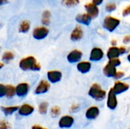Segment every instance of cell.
<instances>
[{
    "instance_id": "1",
    "label": "cell",
    "mask_w": 130,
    "mask_h": 129,
    "mask_svg": "<svg viewBox=\"0 0 130 129\" xmlns=\"http://www.w3.org/2000/svg\"><path fill=\"white\" fill-rule=\"evenodd\" d=\"M19 68L23 71H39L41 69L40 64L37 62L35 57L29 56L21 59L19 62Z\"/></svg>"
},
{
    "instance_id": "2",
    "label": "cell",
    "mask_w": 130,
    "mask_h": 129,
    "mask_svg": "<svg viewBox=\"0 0 130 129\" xmlns=\"http://www.w3.org/2000/svg\"><path fill=\"white\" fill-rule=\"evenodd\" d=\"M88 94L92 99H94L96 101L104 100L107 97V91L104 90L101 87V84L98 83H94L90 87Z\"/></svg>"
},
{
    "instance_id": "3",
    "label": "cell",
    "mask_w": 130,
    "mask_h": 129,
    "mask_svg": "<svg viewBox=\"0 0 130 129\" xmlns=\"http://www.w3.org/2000/svg\"><path fill=\"white\" fill-rule=\"evenodd\" d=\"M120 21L119 19L111 16H107L104 20L103 27L107 30L110 32H113L120 25Z\"/></svg>"
},
{
    "instance_id": "4",
    "label": "cell",
    "mask_w": 130,
    "mask_h": 129,
    "mask_svg": "<svg viewBox=\"0 0 130 129\" xmlns=\"http://www.w3.org/2000/svg\"><path fill=\"white\" fill-rule=\"evenodd\" d=\"M126 52V48L124 46H111L109 48L107 52V57L108 59H118L121 55H123Z\"/></svg>"
},
{
    "instance_id": "5",
    "label": "cell",
    "mask_w": 130,
    "mask_h": 129,
    "mask_svg": "<svg viewBox=\"0 0 130 129\" xmlns=\"http://www.w3.org/2000/svg\"><path fill=\"white\" fill-rule=\"evenodd\" d=\"M118 105V100L117 98V94L114 93L112 88L110 89L107 95V106L111 110H114Z\"/></svg>"
},
{
    "instance_id": "6",
    "label": "cell",
    "mask_w": 130,
    "mask_h": 129,
    "mask_svg": "<svg viewBox=\"0 0 130 129\" xmlns=\"http://www.w3.org/2000/svg\"><path fill=\"white\" fill-rule=\"evenodd\" d=\"M74 122H75V119L72 116L65 115L59 119V122H58V125L60 128H70L74 125Z\"/></svg>"
},
{
    "instance_id": "7",
    "label": "cell",
    "mask_w": 130,
    "mask_h": 129,
    "mask_svg": "<svg viewBox=\"0 0 130 129\" xmlns=\"http://www.w3.org/2000/svg\"><path fill=\"white\" fill-rule=\"evenodd\" d=\"M49 34V29L46 27H38L34 28L32 33V36L35 40H41L45 39Z\"/></svg>"
},
{
    "instance_id": "8",
    "label": "cell",
    "mask_w": 130,
    "mask_h": 129,
    "mask_svg": "<svg viewBox=\"0 0 130 129\" xmlns=\"http://www.w3.org/2000/svg\"><path fill=\"white\" fill-rule=\"evenodd\" d=\"M82 56H83V53L82 51L78 49H73L67 55L66 59L69 63L74 64V63H78L79 62H81Z\"/></svg>"
},
{
    "instance_id": "9",
    "label": "cell",
    "mask_w": 130,
    "mask_h": 129,
    "mask_svg": "<svg viewBox=\"0 0 130 129\" xmlns=\"http://www.w3.org/2000/svg\"><path fill=\"white\" fill-rule=\"evenodd\" d=\"M50 89V83L46 80H41L34 90V94L37 95L46 94Z\"/></svg>"
},
{
    "instance_id": "10",
    "label": "cell",
    "mask_w": 130,
    "mask_h": 129,
    "mask_svg": "<svg viewBox=\"0 0 130 129\" xmlns=\"http://www.w3.org/2000/svg\"><path fill=\"white\" fill-rule=\"evenodd\" d=\"M47 81L51 84H56L62 78V73L58 70H51L46 73Z\"/></svg>"
},
{
    "instance_id": "11",
    "label": "cell",
    "mask_w": 130,
    "mask_h": 129,
    "mask_svg": "<svg viewBox=\"0 0 130 129\" xmlns=\"http://www.w3.org/2000/svg\"><path fill=\"white\" fill-rule=\"evenodd\" d=\"M29 90H30V85H29V84H27L26 82L20 83L15 87L16 96H18V97H21V98L26 97L28 94Z\"/></svg>"
},
{
    "instance_id": "12",
    "label": "cell",
    "mask_w": 130,
    "mask_h": 129,
    "mask_svg": "<svg viewBox=\"0 0 130 129\" xmlns=\"http://www.w3.org/2000/svg\"><path fill=\"white\" fill-rule=\"evenodd\" d=\"M112 89L113 90L114 93L118 95V94H121L123 93L126 92L129 89V84L121 81H115Z\"/></svg>"
},
{
    "instance_id": "13",
    "label": "cell",
    "mask_w": 130,
    "mask_h": 129,
    "mask_svg": "<svg viewBox=\"0 0 130 129\" xmlns=\"http://www.w3.org/2000/svg\"><path fill=\"white\" fill-rule=\"evenodd\" d=\"M104 56V52L102 50V49H101L99 47H94L91 51L89 59L91 62H97L102 60Z\"/></svg>"
},
{
    "instance_id": "14",
    "label": "cell",
    "mask_w": 130,
    "mask_h": 129,
    "mask_svg": "<svg viewBox=\"0 0 130 129\" xmlns=\"http://www.w3.org/2000/svg\"><path fill=\"white\" fill-rule=\"evenodd\" d=\"M34 107L28 103H24L21 106H19L18 113L21 116H29L32 115L34 112Z\"/></svg>"
},
{
    "instance_id": "15",
    "label": "cell",
    "mask_w": 130,
    "mask_h": 129,
    "mask_svg": "<svg viewBox=\"0 0 130 129\" xmlns=\"http://www.w3.org/2000/svg\"><path fill=\"white\" fill-rule=\"evenodd\" d=\"M100 114V109L98 106H93L89 107L85 112V117L88 120L96 119Z\"/></svg>"
},
{
    "instance_id": "16",
    "label": "cell",
    "mask_w": 130,
    "mask_h": 129,
    "mask_svg": "<svg viewBox=\"0 0 130 129\" xmlns=\"http://www.w3.org/2000/svg\"><path fill=\"white\" fill-rule=\"evenodd\" d=\"M77 70L82 74H87L91 69V63L88 61H81L77 63Z\"/></svg>"
},
{
    "instance_id": "17",
    "label": "cell",
    "mask_w": 130,
    "mask_h": 129,
    "mask_svg": "<svg viewBox=\"0 0 130 129\" xmlns=\"http://www.w3.org/2000/svg\"><path fill=\"white\" fill-rule=\"evenodd\" d=\"M85 8L87 11V14L91 17V19L98 17L99 14V10L97 5H94L93 3H88L85 5Z\"/></svg>"
},
{
    "instance_id": "18",
    "label": "cell",
    "mask_w": 130,
    "mask_h": 129,
    "mask_svg": "<svg viewBox=\"0 0 130 129\" xmlns=\"http://www.w3.org/2000/svg\"><path fill=\"white\" fill-rule=\"evenodd\" d=\"M83 37V30L80 26H76L75 29L72 30L71 35H70V39L72 41H78Z\"/></svg>"
},
{
    "instance_id": "19",
    "label": "cell",
    "mask_w": 130,
    "mask_h": 129,
    "mask_svg": "<svg viewBox=\"0 0 130 129\" xmlns=\"http://www.w3.org/2000/svg\"><path fill=\"white\" fill-rule=\"evenodd\" d=\"M117 71V68L110 65L109 63L105 65L104 68H103V73L107 78H114Z\"/></svg>"
},
{
    "instance_id": "20",
    "label": "cell",
    "mask_w": 130,
    "mask_h": 129,
    "mask_svg": "<svg viewBox=\"0 0 130 129\" xmlns=\"http://www.w3.org/2000/svg\"><path fill=\"white\" fill-rule=\"evenodd\" d=\"M75 20L77 22L82 24L84 25H89L91 21V17L87 13H85L78 14L75 17Z\"/></svg>"
},
{
    "instance_id": "21",
    "label": "cell",
    "mask_w": 130,
    "mask_h": 129,
    "mask_svg": "<svg viewBox=\"0 0 130 129\" xmlns=\"http://www.w3.org/2000/svg\"><path fill=\"white\" fill-rule=\"evenodd\" d=\"M19 106H1V111L4 113L5 116H11L18 112Z\"/></svg>"
},
{
    "instance_id": "22",
    "label": "cell",
    "mask_w": 130,
    "mask_h": 129,
    "mask_svg": "<svg viewBox=\"0 0 130 129\" xmlns=\"http://www.w3.org/2000/svg\"><path fill=\"white\" fill-rule=\"evenodd\" d=\"M15 95V87L11 84L5 85V97L8 99H11Z\"/></svg>"
},
{
    "instance_id": "23",
    "label": "cell",
    "mask_w": 130,
    "mask_h": 129,
    "mask_svg": "<svg viewBox=\"0 0 130 129\" xmlns=\"http://www.w3.org/2000/svg\"><path fill=\"white\" fill-rule=\"evenodd\" d=\"M14 59V54L11 51H5L2 56V61L3 63H9Z\"/></svg>"
},
{
    "instance_id": "24",
    "label": "cell",
    "mask_w": 130,
    "mask_h": 129,
    "mask_svg": "<svg viewBox=\"0 0 130 129\" xmlns=\"http://www.w3.org/2000/svg\"><path fill=\"white\" fill-rule=\"evenodd\" d=\"M30 28V23L28 21H23L21 22L19 27H18V31L22 33H26L29 31Z\"/></svg>"
},
{
    "instance_id": "25",
    "label": "cell",
    "mask_w": 130,
    "mask_h": 129,
    "mask_svg": "<svg viewBox=\"0 0 130 129\" xmlns=\"http://www.w3.org/2000/svg\"><path fill=\"white\" fill-rule=\"evenodd\" d=\"M49 103L46 101L41 102L38 106V112L40 115H46L48 113Z\"/></svg>"
},
{
    "instance_id": "26",
    "label": "cell",
    "mask_w": 130,
    "mask_h": 129,
    "mask_svg": "<svg viewBox=\"0 0 130 129\" xmlns=\"http://www.w3.org/2000/svg\"><path fill=\"white\" fill-rule=\"evenodd\" d=\"M50 16H51V14L49 11L46 10L43 11V14H42V23L43 24L47 26L50 24Z\"/></svg>"
},
{
    "instance_id": "27",
    "label": "cell",
    "mask_w": 130,
    "mask_h": 129,
    "mask_svg": "<svg viewBox=\"0 0 130 129\" xmlns=\"http://www.w3.org/2000/svg\"><path fill=\"white\" fill-rule=\"evenodd\" d=\"M50 113L52 117L53 118H56V117H59L61 114V109L57 106H53L51 109H50Z\"/></svg>"
},
{
    "instance_id": "28",
    "label": "cell",
    "mask_w": 130,
    "mask_h": 129,
    "mask_svg": "<svg viewBox=\"0 0 130 129\" xmlns=\"http://www.w3.org/2000/svg\"><path fill=\"white\" fill-rule=\"evenodd\" d=\"M62 4L67 7H72L79 3V0H62Z\"/></svg>"
},
{
    "instance_id": "29",
    "label": "cell",
    "mask_w": 130,
    "mask_h": 129,
    "mask_svg": "<svg viewBox=\"0 0 130 129\" xmlns=\"http://www.w3.org/2000/svg\"><path fill=\"white\" fill-rule=\"evenodd\" d=\"M108 63L111 65H113V67L117 68L118 66H120L121 65V60L118 58V59H110L108 61Z\"/></svg>"
},
{
    "instance_id": "30",
    "label": "cell",
    "mask_w": 130,
    "mask_h": 129,
    "mask_svg": "<svg viewBox=\"0 0 130 129\" xmlns=\"http://www.w3.org/2000/svg\"><path fill=\"white\" fill-rule=\"evenodd\" d=\"M11 125L8 123V122L5 120H1L0 121V129H10Z\"/></svg>"
},
{
    "instance_id": "31",
    "label": "cell",
    "mask_w": 130,
    "mask_h": 129,
    "mask_svg": "<svg viewBox=\"0 0 130 129\" xmlns=\"http://www.w3.org/2000/svg\"><path fill=\"white\" fill-rule=\"evenodd\" d=\"M116 8H117V5H116L115 3H108V4L106 5V10H107V11H109V12L114 11Z\"/></svg>"
},
{
    "instance_id": "32",
    "label": "cell",
    "mask_w": 130,
    "mask_h": 129,
    "mask_svg": "<svg viewBox=\"0 0 130 129\" xmlns=\"http://www.w3.org/2000/svg\"><path fill=\"white\" fill-rule=\"evenodd\" d=\"M124 75H125V73H124L123 71H117L113 78H115L116 80L119 81L120 79L123 78L124 77Z\"/></svg>"
},
{
    "instance_id": "33",
    "label": "cell",
    "mask_w": 130,
    "mask_h": 129,
    "mask_svg": "<svg viewBox=\"0 0 130 129\" xmlns=\"http://www.w3.org/2000/svg\"><path fill=\"white\" fill-rule=\"evenodd\" d=\"M4 97H5V85L0 84V98H3Z\"/></svg>"
},
{
    "instance_id": "34",
    "label": "cell",
    "mask_w": 130,
    "mask_h": 129,
    "mask_svg": "<svg viewBox=\"0 0 130 129\" xmlns=\"http://www.w3.org/2000/svg\"><path fill=\"white\" fill-rule=\"evenodd\" d=\"M130 14V5H128L126 8H124V10L123 11V15L125 17V16H127Z\"/></svg>"
},
{
    "instance_id": "35",
    "label": "cell",
    "mask_w": 130,
    "mask_h": 129,
    "mask_svg": "<svg viewBox=\"0 0 130 129\" xmlns=\"http://www.w3.org/2000/svg\"><path fill=\"white\" fill-rule=\"evenodd\" d=\"M79 109V106L78 105V104H73L72 106H71V108H70V110H71V112H77L78 110Z\"/></svg>"
},
{
    "instance_id": "36",
    "label": "cell",
    "mask_w": 130,
    "mask_h": 129,
    "mask_svg": "<svg viewBox=\"0 0 130 129\" xmlns=\"http://www.w3.org/2000/svg\"><path fill=\"white\" fill-rule=\"evenodd\" d=\"M123 43H130V35H126L124 36L123 40Z\"/></svg>"
},
{
    "instance_id": "37",
    "label": "cell",
    "mask_w": 130,
    "mask_h": 129,
    "mask_svg": "<svg viewBox=\"0 0 130 129\" xmlns=\"http://www.w3.org/2000/svg\"><path fill=\"white\" fill-rule=\"evenodd\" d=\"M31 129H48L46 127H43V126H41V125H34L31 127Z\"/></svg>"
},
{
    "instance_id": "38",
    "label": "cell",
    "mask_w": 130,
    "mask_h": 129,
    "mask_svg": "<svg viewBox=\"0 0 130 129\" xmlns=\"http://www.w3.org/2000/svg\"><path fill=\"white\" fill-rule=\"evenodd\" d=\"M103 1L104 0H92V3L94 4V5H101L102 2H103Z\"/></svg>"
},
{
    "instance_id": "39",
    "label": "cell",
    "mask_w": 130,
    "mask_h": 129,
    "mask_svg": "<svg viewBox=\"0 0 130 129\" xmlns=\"http://www.w3.org/2000/svg\"><path fill=\"white\" fill-rule=\"evenodd\" d=\"M8 2V0H0V5H3Z\"/></svg>"
},
{
    "instance_id": "40",
    "label": "cell",
    "mask_w": 130,
    "mask_h": 129,
    "mask_svg": "<svg viewBox=\"0 0 130 129\" xmlns=\"http://www.w3.org/2000/svg\"><path fill=\"white\" fill-rule=\"evenodd\" d=\"M4 67V63L2 62H0V70Z\"/></svg>"
},
{
    "instance_id": "41",
    "label": "cell",
    "mask_w": 130,
    "mask_h": 129,
    "mask_svg": "<svg viewBox=\"0 0 130 129\" xmlns=\"http://www.w3.org/2000/svg\"><path fill=\"white\" fill-rule=\"evenodd\" d=\"M127 60H128V62L130 63V52L128 54V56H127Z\"/></svg>"
},
{
    "instance_id": "42",
    "label": "cell",
    "mask_w": 130,
    "mask_h": 129,
    "mask_svg": "<svg viewBox=\"0 0 130 129\" xmlns=\"http://www.w3.org/2000/svg\"><path fill=\"white\" fill-rule=\"evenodd\" d=\"M0 52H1V46H0Z\"/></svg>"
},
{
    "instance_id": "43",
    "label": "cell",
    "mask_w": 130,
    "mask_h": 129,
    "mask_svg": "<svg viewBox=\"0 0 130 129\" xmlns=\"http://www.w3.org/2000/svg\"><path fill=\"white\" fill-rule=\"evenodd\" d=\"M128 129H130V128H128Z\"/></svg>"
}]
</instances>
